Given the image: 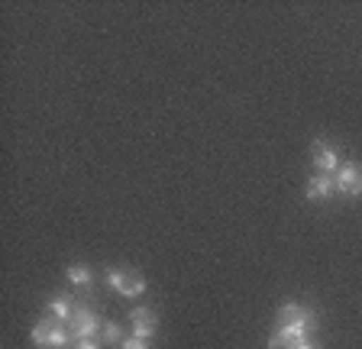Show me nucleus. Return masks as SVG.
<instances>
[{"instance_id":"obj_1","label":"nucleus","mask_w":362,"mask_h":349,"mask_svg":"<svg viewBox=\"0 0 362 349\" xmlns=\"http://www.w3.org/2000/svg\"><path fill=\"white\" fill-rule=\"evenodd\" d=\"M279 326H275V333L279 340H310V333L317 330V311H310V307H304V304H281L279 307Z\"/></svg>"},{"instance_id":"obj_2","label":"nucleus","mask_w":362,"mask_h":349,"mask_svg":"<svg viewBox=\"0 0 362 349\" xmlns=\"http://www.w3.org/2000/svg\"><path fill=\"white\" fill-rule=\"evenodd\" d=\"M68 340H71L68 326H62L59 320L49 317V314H45V317L33 326V343H36L39 349H65Z\"/></svg>"},{"instance_id":"obj_3","label":"nucleus","mask_w":362,"mask_h":349,"mask_svg":"<svg viewBox=\"0 0 362 349\" xmlns=\"http://www.w3.org/2000/svg\"><path fill=\"white\" fill-rule=\"evenodd\" d=\"M104 330V320L98 317V311L94 307H84V304H78L75 317H71V324H68V333H71V340H94V336Z\"/></svg>"},{"instance_id":"obj_4","label":"nucleus","mask_w":362,"mask_h":349,"mask_svg":"<svg viewBox=\"0 0 362 349\" xmlns=\"http://www.w3.org/2000/svg\"><path fill=\"white\" fill-rule=\"evenodd\" d=\"M107 285L123 297H139L146 291V278L133 268H107Z\"/></svg>"},{"instance_id":"obj_5","label":"nucleus","mask_w":362,"mask_h":349,"mask_svg":"<svg viewBox=\"0 0 362 349\" xmlns=\"http://www.w3.org/2000/svg\"><path fill=\"white\" fill-rule=\"evenodd\" d=\"M333 182H337V191L343 198H362V165L359 162H339Z\"/></svg>"},{"instance_id":"obj_6","label":"nucleus","mask_w":362,"mask_h":349,"mask_svg":"<svg viewBox=\"0 0 362 349\" xmlns=\"http://www.w3.org/2000/svg\"><path fill=\"white\" fill-rule=\"evenodd\" d=\"M310 162H314L317 174H337V168H339V155L327 139H314V146H310Z\"/></svg>"},{"instance_id":"obj_7","label":"nucleus","mask_w":362,"mask_h":349,"mask_svg":"<svg viewBox=\"0 0 362 349\" xmlns=\"http://www.w3.org/2000/svg\"><path fill=\"white\" fill-rule=\"evenodd\" d=\"M129 326H133V336L139 340H152L158 333V314L152 307H133L129 311Z\"/></svg>"},{"instance_id":"obj_8","label":"nucleus","mask_w":362,"mask_h":349,"mask_svg":"<svg viewBox=\"0 0 362 349\" xmlns=\"http://www.w3.org/2000/svg\"><path fill=\"white\" fill-rule=\"evenodd\" d=\"M75 311H78V304H75V297L71 295H52L49 301H45V314L55 317L59 324H71Z\"/></svg>"},{"instance_id":"obj_9","label":"nucleus","mask_w":362,"mask_h":349,"mask_svg":"<svg viewBox=\"0 0 362 349\" xmlns=\"http://www.w3.org/2000/svg\"><path fill=\"white\" fill-rule=\"evenodd\" d=\"M337 194V182H333V174H314L308 182V201H317V204H324Z\"/></svg>"},{"instance_id":"obj_10","label":"nucleus","mask_w":362,"mask_h":349,"mask_svg":"<svg viewBox=\"0 0 362 349\" xmlns=\"http://www.w3.org/2000/svg\"><path fill=\"white\" fill-rule=\"evenodd\" d=\"M65 278L75 285V288H90L94 285V272H90L84 262H71V266L65 268Z\"/></svg>"},{"instance_id":"obj_11","label":"nucleus","mask_w":362,"mask_h":349,"mask_svg":"<svg viewBox=\"0 0 362 349\" xmlns=\"http://www.w3.org/2000/svg\"><path fill=\"white\" fill-rule=\"evenodd\" d=\"M265 349H320L310 340H279V336H269V346Z\"/></svg>"},{"instance_id":"obj_12","label":"nucleus","mask_w":362,"mask_h":349,"mask_svg":"<svg viewBox=\"0 0 362 349\" xmlns=\"http://www.w3.org/2000/svg\"><path fill=\"white\" fill-rule=\"evenodd\" d=\"M100 336H104V343H107V346H120V343L127 340V336H123V330H120V324H110V320H107V324H104V330H100Z\"/></svg>"},{"instance_id":"obj_13","label":"nucleus","mask_w":362,"mask_h":349,"mask_svg":"<svg viewBox=\"0 0 362 349\" xmlns=\"http://www.w3.org/2000/svg\"><path fill=\"white\" fill-rule=\"evenodd\" d=\"M120 349H149V340H139V336H127L120 343Z\"/></svg>"},{"instance_id":"obj_14","label":"nucleus","mask_w":362,"mask_h":349,"mask_svg":"<svg viewBox=\"0 0 362 349\" xmlns=\"http://www.w3.org/2000/svg\"><path fill=\"white\" fill-rule=\"evenodd\" d=\"M75 349H100V346H98L94 340H78V346H75Z\"/></svg>"}]
</instances>
